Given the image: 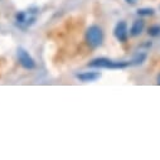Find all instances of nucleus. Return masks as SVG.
<instances>
[{
	"label": "nucleus",
	"instance_id": "1",
	"mask_svg": "<svg viewBox=\"0 0 160 160\" xmlns=\"http://www.w3.org/2000/svg\"><path fill=\"white\" fill-rule=\"evenodd\" d=\"M131 64V61H112L106 57H98L92 59L88 63V67L91 68H102V69H124Z\"/></svg>",
	"mask_w": 160,
	"mask_h": 160
},
{
	"label": "nucleus",
	"instance_id": "2",
	"mask_svg": "<svg viewBox=\"0 0 160 160\" xmlns=\"http://www.w3.org/2000/svg\"><path fill=\"white\" fill-rule=\"evenodd\" d=\"M103 39H105V34L100 25L93 24L87 28L85 33V42L90 48H93V49L98 48L100 46H102Z\"/></svg>",
	"mask_w": 160,
	"mask_h": 160
},
{
	"label": "nucleus",
	"instance_id": "3",
	"mask_svg": "<svg viewBox=\"0 0 160 160\" xmlns=\"http://www.w3.org/2000/svg\"><path fill=\"white\" fill-rule=\"evenodd\" d=\"M32 13L33 12H24V10H20V12H18L17 14H15V23H17V25L18 27H20V28H23V29H25V28H28V27H30L32 24H34V22H35V17L34 15H32Z\"/></svg>",
	"mask_w": 160,
	"mask_h": 160
},
{
	"label": "nucleus",
	"instance_id": "4",
	"mask_svg": "<svg viewBox=\"0 0 160 160\" xmlns=\"http://www.w3.org/2000/svg\"><path fill=\"white\" fill-rule=\"evenodd\" d=\"M113 35H115V38L117 39L120 43H126V42H128L129 35H130V32H129V28H128L126 22L121 20V22H118V23L115 25Z\"/></svg>",
	"mask_w": 160,
	"mask_h": 160
},
{
	"label": "nucleus",
	"instance_id": "5",
	"mask_svg": "<svg viewBox=\"0 0 160 160\" xmlns=\"http://www.w3.org/2000/svg\"><path fill=\"white\" fill-rule=\"evenodd\" d=\"M18 61L19 64L24 68V69H34L35 68V61L33 59V57L29 54V52L24 48H19L18 49Z\"/></svg>",
	"mask_w": 160,
	"mask_h": 160
},
{
	"label": "nucleus",
	"instance_id": "6",
	"mask_svg": "<svg viewBox=\"0 0 160 160\" xmlns=\"http://www.w3.org/2000/svg\"><path fill=\"white\" fill-rule=\"evenodd\" d=\"M76 77H77V79H79V81H82V82H95L98 78H101V73L96 72V71H88V72L78 73Z\"/></svg>",
	"mask_w": 160,
	"mask_h": 160
},
{
	"label": "nucleus",
	"instance_id": "7",
	"mask_svg": "<svg viewBox=\"0 0 160 160\" xmlns=\"http://www.w3.org/2000/svg\"><path fill=\"white\" fill-rule=\"evenodd\" d=\"M144 29H145V22L142 19H136V20H134L129 32H130L131 37H139L144 32Z\"/></svg>",
	"mask_w": 160,
	"mask_h": 160
},
{
	"label": "nucleus",
	"instance_id": "8",
	"mask_svg": "<svg viewBox=\"0 0 160 160\" xmlns=\"http://www.w3.org/2000/svg\"><path fill=\"white\" fill-rule=\"evenodd\" d=\"M148 34H149L150 37H154V38L159 37V35H160V25H158V24L150 25L149 29H148Z\"/></svg>",
	"mask_w": 160,
	"mask_h": 160
},
{
	"label": "nucleus",
	"instance_id": "9",
	"mask_svg": "<svg viewBox=\"0 0 160 160\" xmlns=\"http://www.w3.org/2000/svg\"><path fill=\"white\" fill-rule=\"evenodd\" d=\"M154 14H155V12L152 8H141L138 10V15H140V17H151Z\"/></svg>",
	"mask_w": 160,
	"mask_h": 160
},
{
	"label": "nucleus",
	"instance_id": "10",
	"mask_svg": "<svg viewBox=\"0 0 160 160\" xmlns=\"http://www.w3.org/2000/svg\"><path fill=\"white\" fill-rule=\"evenodd\" d=\"M125 2H126L128 4H130V5H135V4L139 2V0H125Z\"/></svg>",
	"mask_w": 160,
	"mask_h": 160
},
{
	"label": "nucleus",
	"instance_id": "11",
	"mask_svg": "<svg viewBox=\"0 0 160 160\" xmlns=\"http://www.w3.org/2000/svg\"><path fill=\"white\" fill-rule=\"evenodd\" d=\"M156 83L158 85H160V73L158 74V77H156Z\"/></svg>",
	"mask_w": 160,
	"mask_h": 160
}]
</instances>
